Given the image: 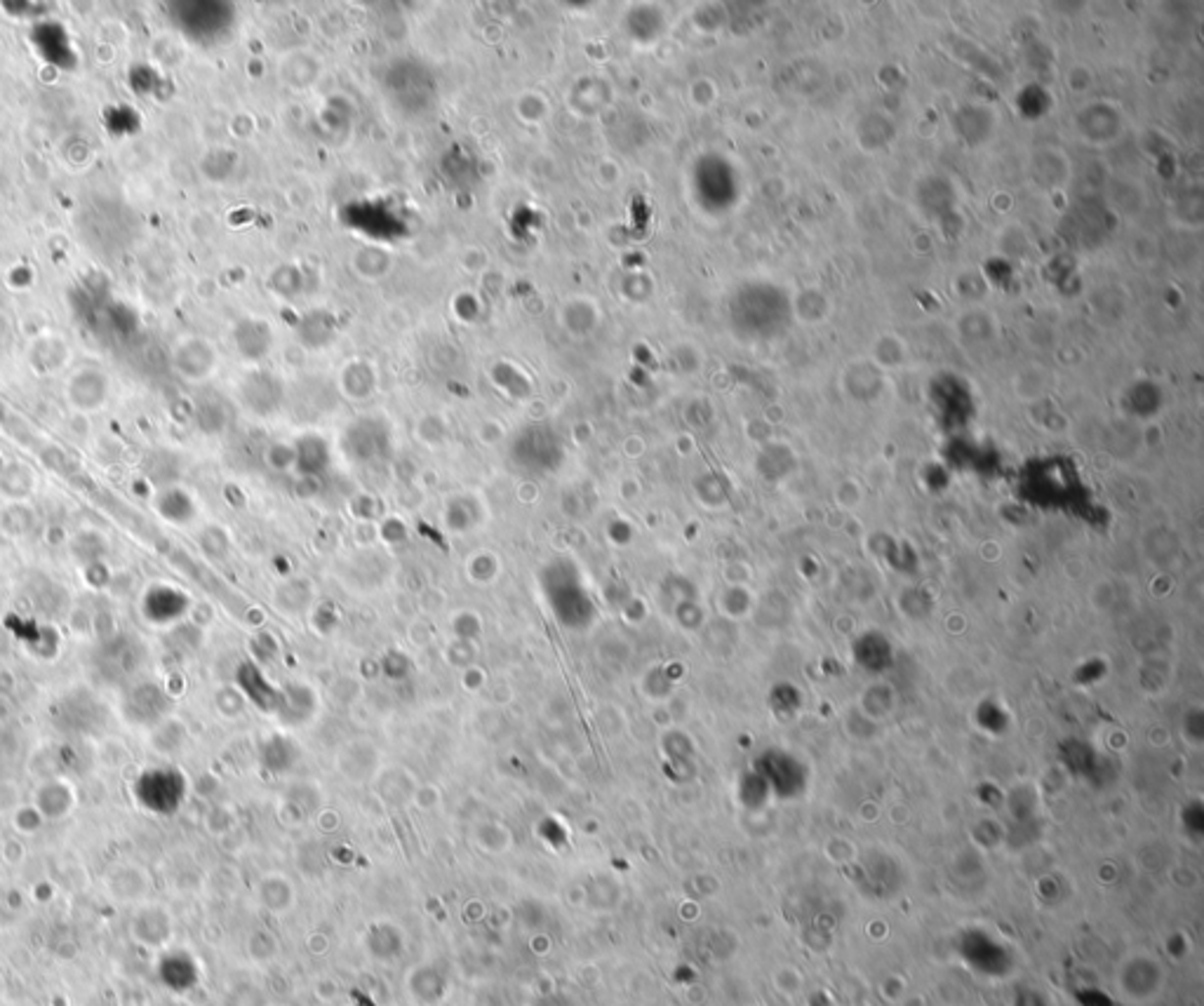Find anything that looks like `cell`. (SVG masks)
<instances>
[{
	"instance_id": "cell-1",
	"label": "cell",
	"mask_w": 1204,
	"mask_h": 1006,
	"mask_svg": "<svg viewBox=\"0 0 1204 1006\" xmlns=\"http://www.w3.org/2000/svg\"><path fill=\"white\" fill-rule=\"evenodd\" d=\"M189 795V781L182 769L172 764H155L143 769L132 783V798L137 807L153 816H172L182 810Z\"/></svg>"
},
{
	"instance_id": "cell-2",
	"label": "cell",
	"mask_w": 1204,
	"mask_h": 1006,
	"mask_svg": "<svg viewBox=\"0 0 1204 1006\" xmlns=\"http://www.w3.org/2000/svg\"><path fill=\"white\" fill-rule=\"evenodd\" d=\"M170 708V697L155 682H140L130 687L123 699L125 720L142 729H155L160 722H165Z\"/></svg>"
},
{
	"instance_id": "cell-3",
	"label": "cell",
	"mask_w": 1204,
	"mask_h": 1006,
	"mask_svg": "<svg viewBox=\"0 0 1204 1006\" xmlns=\"http://www.w3.org/2000/svg\"><path fill=\"white\" fill-rule=\"evenodd\" d=\"M130 936L146 950H165L175 936L172 913L160 903H140L130 918Z\"/></svg>"
},
{
	"instance_id": "cell-4",
	"label": "cell",
	"mask_w": 1204,
	"mask_h": 1006,
	"mask_svg": "<svg viewBox=\"0 0 1204 1006\" xmlns=\"http://www.w3.org/2000/svg\"><path fill=\"white\" fill-rule=\"evenodd\" d=\"M191 607L189 595L172 584H155L143 592L142 616L155 628L177 624L187 616Z\"/></svg>"
},
{
	"instance_id": "cell-5",
	"label": "cell",
	"mask_w": 1204,
	"mask_h": 1006,
	"mask_svg": "<svg viewBox=\"0 0 1204 1006\" xmlns=\"http://www.w3.org/2000/svg\"><path fill=\"white\" fill-rule=\"evenodd\" d=\"M104 889L111 901L121 903V906H140L151 891V877L142 866L118 864L106 872Z\"/></svg>"
},
{
	"instance_id": "cell-6",
	"label": "cell",
	"mask_w": 1204,
	"mask_h": 1006,
	"mask_svg": "<svg viewBox=\"0 0 1204 1006\" xmlns=\"http://www.w3.org/2000/svg\"><path fill=\"white\" fill-rule=\"evenodd\" d=\"M76 805V788L62 776L45 778V781L38 783V788H35L33 793V807L38 810L43 820H50V823L69 818L71 813H74Z\"/></svg>"
},
{
	"instance_id": "cell-7",
	"label": "cell",
	"mask_w": 1204,
	"mask_h": 1006,
	"mask_svg": "<svg viewBox=\"0 0 1204 1006\" xmlns=\"http://www.w3.org/2000/svg\"><path fill=\"white\" fill-rule=\"evenodd\" d=\"M163 983L175 992H187L198 983V967L184 950L165 952L163 962L158 967Z\"/></svg>"
},
{
	"instance_id": "cell-8",
	"label": "cell",
	"mask_w": 1204,
	"mask_h": 1006,
	"mask_svg": "<svg viewBox=\"0 0 1204 1006\" xmlns=\"http://www.w3.org/2000/svg\"><path fill=\"white\" fill-rule=\"evenodd\" d=\"M69 400L76 410L92 412L99 410L106 400V381L104 376L94 372H81L69 383Z\"/></svg>"
},
{
	"instance_id": "cell-9",
	"label": "cell",
	"mask_w": 1204,
	"mask_h": 1006,
	"mask_svg": "<svg viewBox=\"0 0 1204 1006\" xmlns=\"http://www.w3.org/2000/svg\"><path fill=\"white\" fill-rule=\"evenodd\" d=\"M412 992H415L417 999H422V1002L433 1004L438 1002V999L445 995V976H442L438 969H430V967H422L417 969V974L412 976L410 980Z\"/></svg>"
},
{
	"instance_id": "cell-10",
	"label": "cell",
	"mask_w": 1204,
	"mask_h": 1006,
	"mask_svg": "<svg viewBox=\"0 0 1204 1006\" xmlns=\"http://www.w3.org/2000/svg\"><path fill=\"white\" fill-rule=\"evenodd\" d=\"M368 945L370 950H373V955L379 957V960H393V957H398L400 950H403V938H400V933L391 929V926H388V936L383 938L379 926V929L370 931Z\"/></svg>"
},
{
	"instance_id": "cell-11",
	"label": "cell",
	"mask_w": 1204,
	"mask_h": 1006,
	"mask_svg": "<svg viewBox=\"0 0 1204 1006\" xmlns=\"http://www.w3.org/2000/svg\"><path fill=\"white\" fill-rule=\"evenodd\" d=\"M179 508H184V511L194 515V508H191V499H187L179 489H170L163 499L158 501V511L160 515H165L170 523H187V515H184Z\"/></svg>"
},
{
	"instance_id": "cell-12",
	"label": "cell",
	"mask_w": 1204,
	"mask_h": 1006,
	"mask_svg": "<svg viewBox=\"0 0 1204 1006\" xmlns=\"http://www.w3.org/2000/svg\"><path fill=\"white\" fill-rule=\"evenodd\" d=\"M12 820H15V828L24 832V835H33L35 830H40V825L45 823L43 816H40L38 810L35 807H20L15 813H12Z\"/></svg>"
},
{
	"instance_id": "cell-13",
	"label": "cell",
	"mask_w": 1204,
	"mask_h": 1006,
	"mask_svg": "<svg viewBox=\"0 0 1204 1006\" xmlns=\"http://www.w3.org/2000/svg\"><path fill=\"white\" fill-rule=\"evenodd\" d=\"M261 995H259V987L250 985V983H241V985H233L231 992L226 995V1006H261Z\"/></svg>"
},
{
	"instance_id": "cell-14",
	"label": "cell",
	"mask_w": 1204,
	"mask_h": 1006,
	"mask_svg": "<svg viewBox=\"0 0 1204 1006\" xmlns=\"http://www.w3.org/2000/svg\"><path fill=\"white\" fill-rule=\"evenodd\" d=\"M22 807V790L17 783L0 781V813H15Z\"/></svg>"
},
{
	"instance_id": "cell-15",
	"label": "cell",
	"mask_w": 1204,
	"mask_h": 1006,
	"mask_svg": "<svg viewBox=\"0 0 1204 1006\" xmlns=\"http://www.w3.org/2000/svg\"><path fill=\"white\" fill-rule=\"evenodd\" d=\"M537 1006H572V1004H570V1002H567V999H565V997H558V995H553V997H546V999H542V1002H539Z\"/></svg>"
}]
</instances>
